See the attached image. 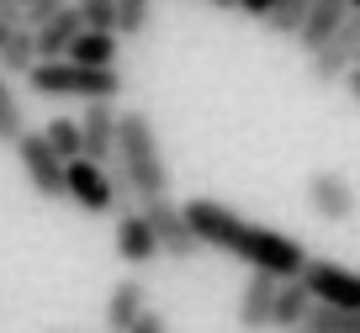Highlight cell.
Masks as SVG:
<instances>
[{
	"label": "cell",
	"mask_w": 360,
	"mask_h": 333,
	"mask_svg": "<svg viewBox=\"0 0 360 333\" xmlns=\"http://www.w3.org/2000/svg\"><path fill=\"white\" fill-rule=\"evenodd\" d=\"M64 201H75L79 211H122V201H117L112 190V175H106V164H90V159H75V164H64Z\"/></svg>",
	"instance_id": "cell-5"
},
{
	"label": "cell",
	"mask_w": 360,
	"mask_h": 333,
	"mask_svg": "<svg viewBox=\"0 0 360 333\" xmlns=\"http://www.w3.org/2000/svg\"><path fill=\"white\" fill-rule=\"evenodd\" d=\"M148 312V291L143 280H117L112 296H106V333H127L138 318Z\"/></svg>",
	"instance_id": "cell-14"
},
{
	"label": "cell",
	"mask_w": 360,
	"mask_h": 333,
	"mask_svg": "<svg viewBox=\"0 0 360 333\" xmlns=\"http://www.w3.org/2000/svg\"><path fill=\"white\" fill-rule=\"evenodd\" d=\"M16 159L27 169V185L48 201H64V159L43 143V133H22L16 138Z\"/></svg>",
	"instance_id": "cell-7"
},
{
	"label": "cell",
	"mask_w": 360,
	"mask_h": 333,
	"mask_svg": "<svg viewBox=\"0 0 360 333\" xmlns=\"http://www.w3.org/2000/svg\"><path fill=\"white\" fill-rule=\"evenodd\" d=\"M27 85H32V96L43 100H112L122 96V74L117 69H79L69 64V58H58V64H32V74H27Z\"/></svg>",
	"instance_id": "cell-3"
},
{
	"label": "cell",
	"mask_w": 360,
	"mask_h": 333,
	"mask_svg": "<svg viewBox=\"0 0 360 333\" xmlns=\"http://www.w3.org/2000/svg\"><path fill=\"white\" fill-rule=\"evenodd\" d=\"M138 211H143V222L154 228V244H159V254H175V259H196V254H202V244H196L191 222H186V211H180L169 196L143 201Z\"/></svg>",
	"instance_id": "cell-6"
},
{
	"label": "cell",
	"mask_w": 360,
	"mask_h": 333,
	"mask_svg": "<svg viewBox=\"0 0 360 333\" xmlns=\"http://www.w3.org/2000/svg\"><path fill=\"white\" fill-rule=\"evenodd\" d=\"M307 312H313V296H307V286H302V275L297 280H276V301H270V328H302L307 322Z\"/></svg>",
	"instance_id": "cell-16"
},
{
	"label": "cell",
	"mask_w": 360,
	"mask_h": 333,
	"mask_svg": "<svg viewBox=\"0 0 360 333\" xmlns=\"http://www.w3.org/2000/svg\"><path fill=\"white\" fill-rule=\"evenodd\" d=\"M32 64H37V43H32V32L27 27H11L6 32V43H0V69L6 74H32Z\"/></svg>",
	"instance_id": "cell-18"
},
{
	"label": "cell",
	"mask_w": 360,
	"mask_h": 333,
	"mask_svg": "<svg viewBox=\"0 0 360 333\" xmlns=\"http://www.w3.org/2000/svg\"><path fill=\"white\" fill-rule=\"evenodd\" d=\"M64 11H69V0H32V6L22 11V27H27V32H37V27H48L53 16H64Z\"/></svg>",
	"instance_id": "cell-24"
},
{
	"label": "cell",
	"mask_w": 360,
	"mask_h": 333,
	"mask_svg": "<svg viewBox=\"0 0 360 333\" xmlns=\"http://www.w3.org/2000/svg\"><path fill=\"white\" fill-rule=\"evenodd\" d=\"M117 259H122V265H133V270H143V265H154V259H159L154 228L143 222V211H138V207H122V211H117Z\"/></svg>",
	"instance_id": "cell-11"
},
{
	"label": "cell",
	"mask_w": 360,
	"mask_h": 333,
	"mask_svg": "<svg viewBox=\"0 0 360 333\" xmlns=\"http://www.w3.org/2000/svg\"><path fill=\"white\" fill-rule=\"evenodd\" d=\"M270 301H276V275H249L244 291H238V328L244 333H259L270 328Z\"/></svg>",
	"instance_id": "cell-13"
},
{
	"label": "cell",
	"mask_w": 360,
	"mask_h": 333,
	"mask_svg": "<svg viewBox=\"0 0 360 333\" xmlns=\"http://www.w3.org/2000/svg\"><path fill=\"white\" fill-rule=\"evenodd\" d=\"M16 6H22V11H27V6H32V0H16Z\"/></svg>",
	"instance_id": "cell-31"
},
{
	"label": "cell",
	"mask_w": 360,
	"mask_h": 333,
	"mask_svg": "<svg viewBox=\"0 0 360 333\" xmlns=\"http://www.w3.org/2000/svg\"><path fill=\"white\" fill-rule=\"evenodd\" d=\"M117 6V37H138L148 22H154V0H112Z\"/></svg>",
	"instance_id": "cell-20"
},
{
	"label": "cell",
	"mask_w": 360,
	"mask_h": 333,
	"mask_svg": "<svg viewBox=\"0 0 360 333\" xmlns=\"http://www.w3.org/2000/svg\"><path fill=\"white\" fill-rule=\"evenodd\" d=\"M307 6H313V0H276V11H270L259 27H265V32H276V37H297V27H302Z\"/></svg>",
	"instance_id": "cell-21"
},
{
	"label": "cell",
	"mask_w": 360,
	"mask_h": 333,
	"mask_svg": "<svg viewBox=\"0 0 360 333\" xmlns=\"http://www.w3.org/2000/svg\"><path fill=\"white\" fill-rule=\"evenodd\" d=\"M112 164L122 169L127 185H133V207L169 196V169H165V154H159V133H154V122H148V111H117Z\"/></svg>",
	"instance_id": "cell-2"
},
{
	"label": "cell",
	"mask_w": 360,
	"mask_h": 333,
	"mask_svg": "<svg viewBox=\"0 0 360 333\" xmlns=\"http://www.w3.org/2000/svg\"><path fill=\"white\" fill-rule=\"evenodd\" d=\"M79 143H85L90 164H112L117 154V106L112 100H90L85 117H79Z\"/></svg>",
	"instance_id": "cell-10"
},
{
	"label": "cell",
	"mask_w": 360,
	"mask_h": 333,
	"mask_svg": "<svg viewBox=\"0 0 360 333\" xmlns=\"http://www.w3.org/2000/svg\"><path fill=\"white\" fill-rule=\"evenodd\" d=\"M302 286H307V296H313V307L360 312V270L339 265V259H307Z\"/></svg>",
	"instance_id": "cell-4"
},
{
	"label": "cell",
	"mask_w": 360,
	"mask_h": 333,
	"mask_svg": "<svg viewBox=\"0 0 360 333\" xmlns=\"http://www.w3.org/2000/svg\"><path fill=\"white\" fill-rule=\"evenodd\" d=\"M43 143L53 148L64 164H75V159H85V143H79V122L75 117H48V127H43Z\"/></svg>",
	"instance_id": "cell-19"
},
{
	"label": "cell",
	"mask_w": 360,
	"mask_h": 333,
	"mask_svg": "<svg viewBox=\"0 0 360 333\" xmlns=\"http://www.w3.org/2000/svg\"><path fill=\"white\" fill-rule=\"evenodd\" d=\"M292 333H313V328H292Z\"/></svg>",
	"instance_id": "cell-33"
},
{
	"label": "cell",
	"mask_w": 360,
	"mask_h": 333,
	"mask_svg": "<svg viewBox=\"0 0 360 333\" xmlns=\"http://www.w3.org/2000/svg\"><path fill=\"white\" fill-rule=\"evenodd\" d=\"M355 53H360V11H345L339 32L307 58V69H313L318 85H334V79H345V69H355Z\"/></svg>",
	"instance_id": "cell-8"
},
{
	"label": "cell",
	"mask_w": 360,
	"mask_h": 333,
	"mask_svg": "<svg viewBox=\"0 0 360 333\" xmlns=\"http://www.w3.org/2000/svg\"><path fill=\"white\" fill-rule=\"evenodd\" d=\"M207 6H217V11H233V6H238V0H207Z\"/></svg>",
	"instance_id": "cell-29"
},
{
	"label": "cell",
	"mask_w": 360,
	"mask_h": 333,
	"mask_svg": "<svg viewBox=\"0 0 360 333\" xmlns=\"http://www.w3.org/2000/svg\"><path fill=\"white\" fill-rule=\"evenodd\" d=\"M307 207L323 222H349L355 207H360V196L339 169H313V175H307Z\"/></svg>",
	"instance_id": "cell-9"
},
{
	"label": "cell",
	"mask_w": 360,
	"mask_h": 333,
	"mask_svg": "<svg viewBox=\"0 0 360 333\" xmlns=\"http://www.w3.org/2000/svg\"><path fill=\"white\" fill-rule=\"evenodd\" d=\"M233 11H244V16H249V22H265V16H270V11H276V0H238Z\"/></svg>",
	"instance_id": "cell-25"
},
{
	"label": "cell",
	"mask_w": 360,
	"mask_h": 333,
	"mask_svg": "<svg viewBox=\"0 0 360 333\" xmlns=\"http://www.w3.org/2000/svg\"><path fill=\"white\" fill-rule=\"evenodd\" d=\"M6 32H11V27H6V22H0V43H6Z\"/></svg>",
	"instance_id": "cell-30"
},
{
	"label": "cell",
	"mask_w": 360,
	"mask_h": 333,
	"mask_svg": "<svg viewBox=\"0 0 360 333\" xmlns=\"http://www.w3.org/2000/svg\"><path fill=\"white\" fill-rule=\"evenodd\" d=\"M0 22H6V27H22V6H16V0H0Z\"/></svg>",
	"instance_id": "cell-27"
},
{
	"label": "cell",
	"mask_w": 360,
	"mask_h": 333,
	"mask_svg": "<svg viewBox=\"0 0 360 333\" xmlns=\"http://www.w3.org/2000/svg\"><path fill=\"white\" fill-rule=\"evenodd\" d=\"M349 11H360V0H349Z\"/></svg>",
	"instance_id": "cell-32"
},
{
	"label": "cell",
	"mask_w": 360,
	"mask_h": 333,
	"mask_svg": "<svg viewBox=\"0 0 360 333\" xmlns=\"http://www.w3.org/2000/svg\"><path fill=\"white\" fill-rule=\"evenodd\" d=\"M27 133V117H22V100H16V90L0 79V143H11L16 148V138Z\"/></svg>",
	"instance_id": "cell-22"
},
{
	"label": "cell",
	"mask_w": 360,
	"mask_h": 333,
	"mask_svg": "<svg viewBox=\"0 0 360 333\" xmlns=\"http://www.w3.org/2000/svg\"><path fill=\"white\" fill-rule=\"evenodd\" d=\"M69 6H75V16H79L85 32H112V27H117V6H112V0H69Z\"/></svg>",
	"instance_id": "cell-23"
},
{
	"label": "cell",
	"mask_w": 360,
	"mask_h": 333,
	"mask_svg": "<svg viewBox=\"0 0 360 333\" xmlns=\"http://www.w3.org/2000/svg\"><path fill=\"white\" fill-rule=\"evenodd\" d=\"M69 64L79 69H117V37L112 32H79L69 48Z\"/></svg>",
	"instance_id": "cell-17"
},
{
	"label": "cell",
	"mask_w": 360,
	"mask_h": 333,
	"mask_svg": "<svg viewBox=\"0 0 360 333\" xmlns=\"http://www.w3.org/2000/svg\"><path fill=\"white\" fill-rule=\"evenodd\" d=\"M180 211H186V222H191V233H196V244H202V249H223V254L244 259V265L259 270V275L297 280L307 270V249L297 244L292 233L244 222L233 207H223V201H212V196H191Z\"/></svg>",
	"instance_id": "cell-1"
},
{
	"label": "cell",
	"mask_w": 360,
	"mask_h": 333,
	"mask_svg": "<svg viewBox=\"0 0 360 333\" xmlns=\"http://www.w3.org/2000/svg\"><path fill=\"white\" fill-rule=\"evenodd\" d=\"M345 11H349V0H313V6H307V16H302V27H297V48L313 58L318 48H323L328 37L339 32Z\"/></svg>",
	"instance_id": "cell-12"
},
{
	"label": "cell",
	"mask_w": 360,
	"mask_h": 333,
	"mask_svg": "<svg viewBox=\"0 0 360 333\" xmlns=\"http://www.w3.org/2000/svg\"><path fill=\"white\" fill-rule=\"evenodd\" d=\"M85 32L79 27V16H75V6H69L64 16H53L48 27H37L32 32V43H37V64H58V58H69V48H75V37Z\"/></svg>",
	"instance_id": "cell-15"
},
{
	"label": "cell",
	"mask_w": 360,
	"mask_h": 333,
	"mask_svg": "<svg viewBox=\"0 0 360 333\" xmlns=\"http://www.w3.org/2000/svg\"><path fill=\"white\" fill-rule=\"evenodd\" d=\"M345 96L360 106V64H355V69H345Z\"/></svg>",
	"instance_id": "cell-28"
},
{
	"label": "cell",
	"mask_w": 360,
	"mask_h": 333,
	"mask_svg": "<svg viewBox=\"0 0 360 333\" xmlns=\"http://www.w3.org/2000/svg\"><path fill=\"white\" fill-rule=\"evenodd\" d=\"M355 64H360V53H355Z\"/></svg>",
	"instance_id": "cell-34"
},
{
	"label": "cell",
	"mask_w": 360,
	"mask_h": 333,
	"mask_svg": "<svg viewBox=\"0 0 360 333\" xmlns=\"http://www.w3.org/2000/svg\"><path fill=\"white\" fill-rule=\"evenodd\" d=\"M127 333H165V318H159V312L148 307V312H143V318H138V322H133Z\"/></svg>",
	"instance_id": "cell-26"
}]
</instances>
